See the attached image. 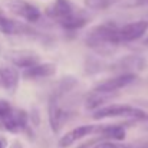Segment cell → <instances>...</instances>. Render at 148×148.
I'll use <instances>...</instances> for the list:
<instances>
[{"label": "cell", "mask_w": 148, "mask_h": 148, "mask_svg": "<svg viewBox=\"0 0 148 148\" xmlns=\"http://www.w3.org/2000/svg\"><path fill=\"white\" fill-rule=\"evenodd\" d=\"M46 16L68 32L79 30L91 22L89 13L71 0H55L46 9Z\"/></svg>", "instance_id": "cell-1"}, {"label": "cell", "mask_w": 148, "mask_h": 148, "mask_svg": "<svg viewBox=\"0 0 148 148\" xmlns=\"http://www.w3.org/2000/svg\"><path fill=\"white\" fill-rule=\"evenodd\" d=\"M118 29L119 25L115 22H105L89 29L85 36V45L95 53L108 56L115 52L118 43Z\"/></svg>", "instance_id": "cell-2"}, {"label": "cell", "mask_w": 148, "mask_h": 148, "mask_svg": "<svg viewBox=\"0 0 148 148\" xmlns=\"http://www.w3.org/2000/svg\"><path fill=\"white\" fill-rule=\"evenodd\" d=\"M94 119H102V118H118L124 116L131 119V124H135L138 121H148V114L141 108L128 105V103H108L102 108L97 109L92 114Z\"/></svg>", "instance_id": "cell-3"}, {"label": "cell", "mask_w": 148, "mask_h": 148, "mask_svg": "<svg viewBox=\"0 0 148 148\" xmlns=\"http://www.w3.org/2000/svg\"><path fill=\"white\" fill-rule=\"evenodd\" d=\"M3 6L14 16L27 23H38L42 17L40 10L27 0H3Z\"/></svg>", "instance_id": "cell-4"}, {"label": "cell", "mask_w": 148, "mask_h": 148, "mask_svg": "<svg viewBox=\"0 0 148 148\" xmlns=\"http://www.w3.org/2000/svg\"><path fill=\"white\" fill-rule=\"evenodd\" d=\"M147 66V59L141 55L132 53V55H127L109 65L105 66L106 71L109 72H115V75L118 73H135L141 72L143 69H145Z\"/></svg>", "instance_id": "cell-5"}, {"label": "cell", "mask_w": 148, "mask_h": 148, "mask_svg": "<svg viewBox=\"0 0 148 148\" xmlns=\"http://www.w3.org/2000/svg\"><path fill=\"white\" fill-rule=\"evenodd\" d=\"M0 32L9 36H40V33L32 25H26L13 17H9L1 9H0Z\"/></svg>", "instance_id": "cell-6"}, {"label": "cell", "mask_w": 148, "mask_h": 148, "mask_svg": "<svg viewBox=\"0 0 148 148\" xmlns=\"http://www.w3.org/2000/svg\"><path fill=\"white\" fill-rule=\"evenodd\" d=\"M0 128L4 131H9L12 134H19V132H27L29 130V114L25 109L13 108L12 112L0 119Z\"/></svg>", "instance_id": "cell-7"}, {"label": "cell", "mask_w": 148, "mask_h": 148, "mask_svg": "<svg viewBox=\"0 0 148 148\" xmlns=\"http://www.w3.org/2000/svg\"><path fill=\"white\" fill-rule=\"evenodd\" d=\"M137 79H138V76L135 73H118V75H114V76L106 78L103 81H99L94 86V91L116 94L119 89L132 85Z\"/></svg>", "instance_id": "cell-8"}, {"label": "cell", "mask_w": 148, "mask_h": 148, "mask_svg": "<svg viewBox=\"0 0 148 148\" xmlns=\"http://www.w3.org/2000/svg\"><path fill=\"white\" fill-rule=\"evenodd\" d=\"M148 29V20H134L119 25L118 29V43H130L141 39Z\"/></svg>", "instance_id": "cell-9"}, {"label": "cell", "mask_w": 148, "mask_h": 148, "mask_svg": "<svg viewBox=\"0 0 148 148\" xmlns=\"http://www.w3.org/2000/svg\"><path fill=\"white\" fill-rule=\"evenodd\" d=\"M69 119V111L60 105V101L50 98L48 101V121L53 134H58Z\"/></svg>", "instance_id": "cell-10"}, {"label": "cell", "mask_w": 148, "mask_h": 148, "mask_svg": "<svg viewBox=\"0 0 148 148\" xmlns=\"http://www.w3.org/2000/svg\"><path fill=\"white\" fill-rule=\"evenodd\" d=\"M6 59L12 66L16 69H29L38 63H40V55L36 53L35 50L29 49H20V50H10L6 53Z\"/></svg>", "instance_id": "cell-11"}, {"label": "cell", "mask_w": 148, "mask_h": 148, "mask_svg": "<svg viewBox=\"0 0 148 148\" xmlns=\"http://www.w3.org/2000/svg\"><path fill=\"white\" fill-rule=\"evenodd\" d=\"M101 128H102V125H94V124H86V125L76 127V128L71 130L69 132H66L65 135L60 137V140L58 141V147L59 148L71 147L75 143L81 141L82 138H85V137H88L91 134H98Z\"/></svg>", "instance_id": "cell-12"}, {"label": "cell", "mask_w": 148, "mask_h": 148, "mask_svg": "<svg viewBox=\"0 0 148 148\" xmlns=\"http://www.w3.org/2000/svg\"><path fill=\"white\" fill-rule=\"evenodd\" d=\"M19 79H20V73L14 66L0 63V84L6 91L14 92L19 86Z\"/></svg>", "instance_id": "cell-13"}, {"label": "cell", "mask_w": 148, "mask_h": 148, "mask_svg": "<svg viewBox=\"0 0 148 148\" xmlns=\"http://www.w3.org/2000/svg\"><path fill=\"white\" fill-rule=\"evenodd\" d=\"M56 65L55 63H38L26 71L22 72V78L26 79V81H36V79H45V78H49L53 76L56 73Z\"/></svg>", "instance_id": "cell-14"}, {"label": "cell", "mask_w": 148, "mask_h": 148, "mask_svg": "<svg viewBox=\"0 0 148 148\" xmlns=\"http://www.w3.org/2000/svg\"><path fill=\"white\" fill-rule=\"evenodd\" d=\"M116 94H109V92H99V91H91L85 97V108L88 111H97L99 108L108 105L114 98H116Z\"/></svg>", "instance_id": "cell-15"}, {"label": "cell", "mask_w": 148, "mask_h": 148, "mask_svg": "<svg viewBox=\"0 0 148 148\" xmlns=\"http://www.w3.org/2000/svg\"><path fill=\"white\" fill-rule=\"evenodd\" d=\"M78 86V79L72 75H66L63 78H60L55 86H53V91L50 92V98H56V99H60L63 98L65 95H68L69 92H72L75 88Z\"/></svg>", "instance_id": "cell-16"}, {"label": "cell", "mask_w": 148, "mask_h": 148, "mask_svg": "<svg viewBox=\"0 0 148 148\" xmlns=\"http://www.w3.org/2000/svg\"><path fill=\"white\" fill-rule=\"evenodd\" d=\"M98 135H101L105 141H122L125 140V127L124 125H102Z\"/></svg>", "instance_id": "cell-17"}, {"label": "cell", "mask_w": 148, "mask_h": 148, "mask_svg": "<svg viewBox=\"0 0 148 148\" xmlns=\"http://www.w3.org/2000/svg\"><path fill=\"white\" fill-rule=\"evenodd\" d=\"M121 0H84L85 6L89 9V10H106L112 6H115L116 3H119Z\"/></svg>", "instance_id": "cell-18"}, {"label": "cell", "mask_w": 148, "mask_h": 148, "mask_svg": "<svg viewBox=\"0 0 148 148\" xmlns=\"http://www.w3.org/2000/svg\"><path fill=\"white\" fill-rule=\"evenodd\" d=\"M105 69V65L102 63V60L95 59V58H86L85 60V72L86 73H99L101 71Z\"/></svg>", "instance_id": "cell-19"}, {"label": "cell", "mask_w": 148, "mask_h": 148, "mask_svg": "<svg viewBox=\"0 0 148 148\" xmlns=\"http://www.w3.org/2000/svg\"><path fill=\"white\" fill-rule=\"evenodd\" d=\"M13 106L9 101L6 99H0V119H3L4 116H7L10 112H12Z\"/></svg>", "instance_id": "cell-20"}, {"label": "cell", "mask_w": 148, "mask_h": 148, "mask_svg": "<svg viewBox=\"0 0 148 148\" xmlns=\"http://www.w3.org/2000/svg\"><path fill=\"white\" fill-rule=\"evenodd\" d=\"M94 148H132L130 145H125V144H119V143H112V141H102L97 144Z\"/></svg>", "instance_id": "cell-21"}, {"label": "cell", "mask_w": 148, "mask_h": 148, "mask_svg": "<svg viewBox=\"0 0 148 148\" xmlns=\"http://www.w3.org/2000/svg\"><path fill=\"white\" fill-rule=\"evenodd\" d=\"M29 119H32V122H33L35 125H38V124L40 122V119H39V112H38V109H33V111H32V115L29 116Z\"/></svg>", "instance_id": "cell-22"}, {"label": "cell", "mask_w": 148, "mask_h": 148, "mask_svg": "<svg viewBox=\"0 0 148 148\" xmlns=\"http://www.w3.org/2000/svg\"><path fill=\"white\" fill-rule=\"evenodd\" d=\"M148 0H134V3L131 6H147Z\"/></svg>", "instance_id": "cell-23"}, {"label": "cell", "mask_w": 148, "mask_h": 148, "mask_svg": "<svg viewBox=\"0 0 148 148\" xmlns=\"http://www.w3.org/2000/svg\"><path fill=\"white\" fill-rule=\"evenodd\" d=\"M10 148H23V145L20 144V141H13L12 145H10Z\"/></svg>", "instance_id": "cell-24"}, {"label": "cell", "mask_w": 148, "mask_h": 148, "mask_svg": "<svg viewBox=\"0 0 148 148\" xmlns=\"http://www.w3.org/2000/svg\"><path fill=\"white\" fill-rule=\"evenodd\" d=\"M4 147H6V140L0 138V148H4Z\"/></svg>", "instance_id": "cell-25"}, {"label": "cell", "mask_w": 148, "mask_h": 148, "mask_svg": "<svg viewBox=\"0 0 148 148\" xmlns=\"http://www.w3.org/2000/svg\"><path fill=\"white\" fill-rule=\"evenodd\" d=\"M144 45H147V46H148V36L144 39Z\"/></svg>", "instance_id": "cell-26"}, {"label": "cell", "mask_w": 148, "mask_h": 148, "mask_svg": "<svg viewBox=\"0 0 148 148\" xmlns=\"http://www.w3.org/2000/svg\"><path fill=\"white\" fill-rule=\"evenodd\" d=\"M145 130H147V131H148V125H147V127H145Z\"/></svg>", "instance_id": "cell-27"}, {"label": "cell", "mask_w": 148, "mask_h": 148, "mask_svg": "<svg viewBox=\"0 0 148 148\" xmlns=\"http://www.w3.org/2000/svg\"><path fill=\"white\" fill-rule=\"evenodd\" d=\"M145 148H148V145H145Z\"/></svg>", "instance_id": "cell-28"}, {"label": "cell", "mask_w": 148, "mask_h": 148, "mask_svg": "<svg viewBox=\"0 0 148 148\" xmlns=\"http://www.w3.org/2000/svg\"><path fill=\"white\" fill-rule=\"evenodd\" d=\"M0 86H1V84H0Z\"/></svg>", "instance_id": "cell-29"}]
</instances>
